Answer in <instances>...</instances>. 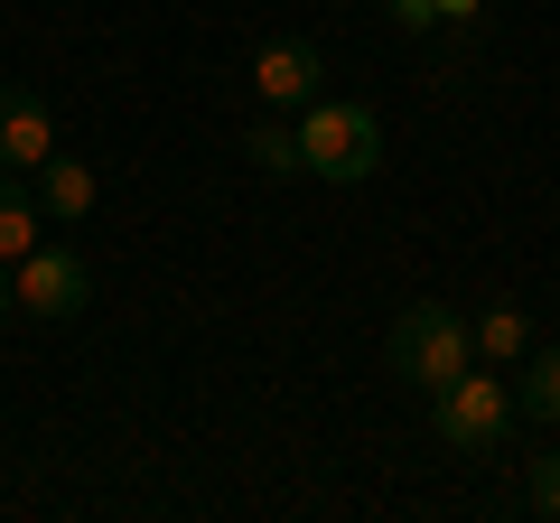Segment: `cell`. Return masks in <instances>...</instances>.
Instances as JSON below:
<instances>
[{
    "instance_id": "cell-1",
    "label": "cell",
    "mask_w": 560,
    "mask_h": 523,
    "mask_svg": "<svg viewBox=\"0 0 560 523\" xmlns=\"http://www.w3.org/2000/svg\"><path fill=\"white\" fill-rule=\"evenodd\" d=\"M290 131H300V168L308 178H327V187H364L383 168V121L364 113V103H300V121H290Z\"/></svg>"
},
{
    "instance_id": "cell-2",
    "label": "cell",
    "mask_w": 560,
    "mask_h": 523,
    "mask_svg": "<svg viewBox=\"0 0 560 523\" xmlns=\"http://www.w3.org/2000/svg\"><path fill=\"white\" fill-rule=\"evenodd\" d=\"M383 356H393V374H401V383H420V393H440L448 374H467V364H477V337H467V318H458V309L420 300V309H401V318H393Z\"/></svg>"
},
{
    "instance_id": "cell-3",
    "label": "cell",
    "mask_w": 560,
    "mask_h": 523,
    "mask_svg": "<svg viewBox=\"0 0 560 523\" xmlns=\"http://www.w3.org/2000/svg\"><path fill=\"white\" fill-rule=\"evenodd\" d=\"M504 421H514V393H504V364H467V374H448L440 393H430V430H440L448 449H467V458L504 449Z\"/></svg>"
},
{
    "instance_id": "cell-4",
    "label": "cell",
    "mask_w": 560,
    "mask_h": 523,
    "mask_svg": "<svg viewBox=\"0 0 560 523\" xmlns=\"http://www.w3.org/2000/svg\"><path fill=\"white\" fill-rule=\"evenodd\" d=\"M10 290H20L28 318H75V309L94 300V271H84L66 243H28V253L10 262Z\"/></svg>"
},
{
    "instance_id": "cell-5",
    "label": "cell",
    "mask_w": 560,
    "mask_h": 523,
    "mask_svg": "<svg viewBox=\"0 0 560 523\" xmlns=\"http://www.w3.org/2000/svg\"><path fill=\"white\" fill-rule=\"evenodd\" d=\"M318 84H327V47L318 38H261L253 47V94L271 103V113L318 103Z\"/></svg>"
},
{
    "instance_id": "cell-6",
    "label": "cell",
    "mask_w": 560,
    "mask_h": 523,
    "mask_svg": "<svg viewBox=\"0 0 560 523\" xmlns=\"http://www.w3.org/2000/svg\"><path fill=\"white\" fill-rule=\"evenodd\" d=\"M38 160H57V113H47L28 84H0V168H38Z\"/></svg>"
},
{
    "instance_id": "cell-7",
    "label": "cell",
    "mask_w": 560,
    "mask_h": 523,
    "mask_svg": "<svg viewBox=\"0 0 560 523\" xmlns=\"http://www.w3.org/2000/svg\"><path fill=\"white\" fill-rule=\"evenodd\" d=\"M28 187H38V216H57V224H84V216H94V197H103V187H94V168H84V160H66V150L28 168Z\"/></svg>"
},
{
    "instance_id": "cell-8",
    "label": "cell",
    "mask_w": 560,
    "mask_h": 523,
    "mask_svg": "<svg viewBox=\"0 0 560 523\" xmlns=\"http://www.w3.org/2000/svg\"><path fill=\"white\" fill-rule=\"evenodd\" d=\"M38 187H28L20 178V168H0V262H20L28 253V243H38Z\"/></svg>"
},
{
    "instance_id": "cell-9",
    "label": "cell",
    "mask_w": 560,
    "mask_h": 523,
    "mask_svg": "<svg viewBox=\"0 0 560 523\" xmlns=\"http://www.w3.org/2000/svg\"><path fill=\"white\" fill-rule=\"evenodd\" d=\"M467 337H477V356H486V364H523V356H533V318H523L514 300L486 309V318H467Z\"/></svg>"
},
{
    "instance_id": "cell-10",
    "label": "cell",
    "mask_w": 560,
    "mask_h": 523,
    "mask_svg": "<svg viewBox=\"0 0 560 523\" xmlns=\"http://www.w3.org/2000/svg\"><path fill=\"white\" fill-rule=\"evenodd\" d=\"M514 411H523V421H560V346H533V356H523Z\"/></svg>"
},
{
    "instance_id": "cell-11",
    "label": "cell",
    "mask_w": 560,
    "mask_h": 523,
    "mask_svg": "<svg viewBox=\"0 0 560 523\" xmlns=\"http://www.w3.org/2000/svg\"><path fill=\"white\" fill-rule=\"evenodd\" d=\"M243 160H253L261 178H290V168H300V131H290V121H253V131H243Z\"/></svg>"
},
{
    "instance_id": "cell-12",
    "label": "cell",
    "mask_w": 560,
    "mask_h": 523,
    "mask_svg": "<svg viewBox=\"0 0 560 523\" xmlns=\"http://www.w3.org/2000/svg\"><path fill=\"white\" fill-rule=\"evenodd\" d=\"M523 496H533V514H551V523H560V449H541V458L523 467Z\"/></svg>"
},
{
    "instance_id": "cell-13",
    "label": "cell",
    "mask_w": 560,
    "mask_h": 523,
    "mask_svg": "<svg viewBox=\"0 0 560 523\" xmlns=\"http://www.w3.org/2000/svg\"><path fill=\"white\" fill-rule=\"evenodd\" d=\"M393 20H401V28H430L440 10H430V0H393Z\"/></svg>"
},
{
    "instance_id": "cell-14",
    "label": "cell",
    "mask_w": 560,
    "mask_h": 523,
    "mask_svg": "<svg viewBox=\"0 0 560 523\" xmlns=\"http://www.w3.org/2000/svg\"><path fill=\"white\" fill-rule=\"evenodd\" d=\"M430 10H440V20H477V0H430Z\"/></svg>"
},
{
    "instance_id": "cell-15",
    "label": "cell",
    "mask_w": 560,
    "mask_h": 523,
    "mask_svg": "<svg viewBox=\"0 0 560 523\" xmlns=\"http://www.w3.org/2000/svg\"><path fill=\"white\" fill-rule=\"evenodd\" d=\"M0 309H20V290H10V262H0Z\"/></svg>"
}]
</instances>
